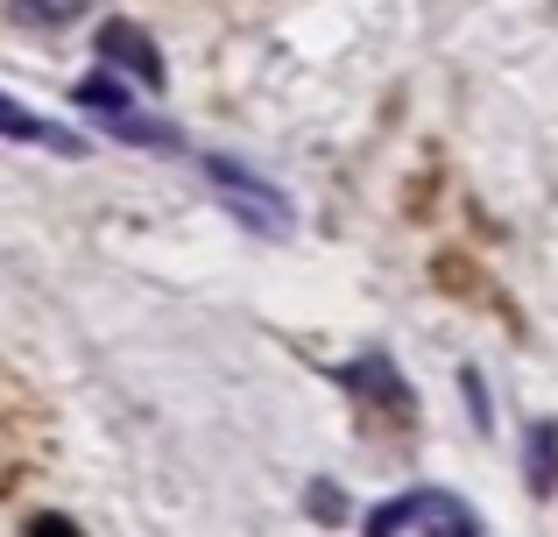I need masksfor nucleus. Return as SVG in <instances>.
Here are the masks:
<instances>
[{
	"label": "nucleus",
	"instance_id": "nucleus-1",
	"mask_svg": "<svg viewBox=\"0 0 558 537\" xmlns=\"http://www.w3.org/2000/svg\"><path fill=\"white\" fill-rule=\"evenodd\" d=\"M205 184L227 198V212H233L241 227H255V234H276V241L290 234V198L276 192L269 178H255L241 156H205Z\"/></svg>",
	"mask_w": 558,
	"mask_h": 537
},
{
	"label": "nucleus",
	"instance_id": "nucleus-2",
	"mask_svg": "<svg viewBox=\"0 0 558 537\" xmlns=\"http://www.w3.org/2000/svg\"><path fill=\"white\" fill-rule=\"evenodd\" d=\"M78 99L85 113H93L107 135H121V142H135V149H184V135L170 121H149V113H135V99H128V85L113 78V71H93V78H78Z\"/></svg>",
	"mask_w": 558,
	"mask_h": 537
},
{
	"label": "nucleus",
	"instance_id": "nucleus-3",
	"mask_svg": "<svg viewBox=\"0 0 558 537\" xmlns=\"http://www.w3.org/2000/svg\"><path fill=\"white\" fill-rule=\"evenodd\" d=\"M93 50H99V71H128V78H142V85H156L163 93V50H156V36L142 22H128V14H107L99 22V36H93Z\"/></svg>",
	"mask_w": 558,
	"mask_h": 537
},
{
	"label": "nucleus",
	"instance_id": "nucleus-4",
	"mask_svg": "<svg viewBox=\"0 0 558 537\" xmlns=\"http://www.w3.org/2000/svg\"><path fill=\"white\" fill-rule=\"evenodd\" d=\"M0 142H36V149H50V156H85V135L28 113L22 99H8V93H0Z\"/></svg>",
	"mask_w": 558,
	"mask_h": 537
},
{
	"label": "nucleus",
	"instance_id": "nucleus-5",
	"mask_svg": "<svg viewBox=\"0 0 558 537\" xmlns=\"http://www.w3.org/2000/svg\"><path fill=\"white\" fill-rule=\"evenodd\" d=\"M523 481H531V496H551L558 488V431L537 425L531 431V453H523Z\"/></svg>",
	"mask_w": 558,
	"mask_h": 537
},
{
	"label": "nucleus",
	"instance_id": "nucleus-6",
	"mask_svg": "<svg viewBox=\"0 0 558 537\" xmlns=\"http://www.w3.org/2000/svg\"><path fill=\"white\" fill-rule=\"evenodd\" d=\"M354 382H361V396H381L396 417H410V389L396 382V368H389V361H375V354H368V361H354Z\"/></svg>",
	"mask_w": 558,
	"mask_h": 537
},
{
	"label": "nucleus",
	"instance_id": "nucleus-7",
	"mask_svg": "<svg viewBox=\"0 0 558 537\" xmlns=\"http://www.w3.org/2000/svg\"><path fill=\"white\" fill-rule=\"evenodd\" d=\"M85 8H93V0H8V14L28 22V28H71Z\"/></svg>",
	"mask_w": 558,
	"mask_h": 537
},
{
	"label": "nucleus",
	"instance_id": "nucleus-8",
	"mask_svg": "<svg viewBox=\"0 0 558 537\" xmlns=\"http://www.w3.org/2000/svg\"><path fill=\"white\" fill-rule=\"evenodd\" d=\"M424 502H432V488H410L403 502L375 510V516H368V537H403V524H417V516H424Z\"/></svg>",
	"mask_w": 558,
	"mask_h": 537
},
{
	"label": "nucleus",
	"instance_id": "nucleus-9",
	"mask_svg": "<svg viewBox=\"0 0 558 537\" xmlns=\"http://www.w3.org/2000/svg\"><path fill=\"white\" fill-rule=\"evenodd\" d=\"M304 510H312L318 524H347V496L332 481H312V502H304Z\"/></svg>",
	"mask_w": 558,
	"mask_h": 537
},
{
	"label": "nucleus",
	"instance_id": "nucleus-10",
	"mask_svg": "<svg viewBox=\"0 0 558 537\" xmlns=\"http://www.w3.org/2000/svg\"><path fill=\"white\" fill-rule=\"evenodd\" d=\"M28 537H78V524H71V516H36Z\"/></svg>",
	"mask_w": 558,
	"mask_h": 537
}]
</instances>
